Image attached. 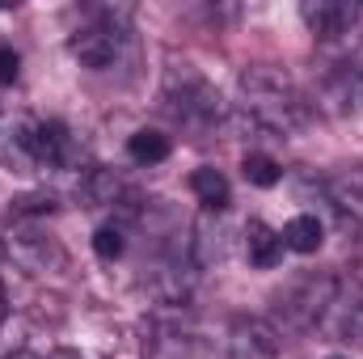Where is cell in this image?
Listing matches in <instances>:
<instances>
[{
	"label": "cell",
	"instance_id": "1",
	"mask_svg": "<svg viewBox=\"0 0 363 359\" xmlns=\"http://www.w3.org/2000/svg\"><path fill=\"white\" fill-rule=\"evenodd\" d=\"M237 89H241L245 118H254L258 127H267L274 136H296L308 123V106H304L300 89L279 68H267V64L245 68L241 81H237Z\"/></svg>",
	"mask_w": 363,
	"mask_h": 359
},
{
	"label": "cell",
	"instance_id": "2",
	"mask_svg": "<svg viewBox=\"0 0 363 359\" xmlns=\"http://www.w3.org/2000/svg\"><path fill=\"white\" fill-rule=\"evenodd\" d=\"M161 93H165L169 114L182 118V123H190V127H211V123L224 118V97H220V89L199 68H190V64H169Z\"/></svg>",
	"mask_w": 363,
	"mask_h": 359
},
{
	"label": "cell",
	"instance_id": "3",
	"mask_svg": "<svg viewBox=\"0 0 363 359\" xmlns=\"http://www.w3.org/2000/svg\"><path fill=\"white\" fill-rule=\"evenodd\" d=\"M123 47H127V17L123 13H97V17H89L72 38H68V51L85 64V68H93V72H101V68H110L118 55H123Z\"/></svg>",
	"mask_w": 363,
	"mask_h": 359
},
{
	"label": "cell",
	"instance_id": "4",
	"mask_svg": "<svg viewBox=\"0 0 363 359\" xmlns=\"http://www.w3.org/2000/svg\"><path fill=\"white\" fill-rule=\"evenodd\" d=\"M334 300H338V279H330V275H304V279H296L279 296V317L291 330H308V326H317L334 309Z\"/></svg>",
	"mask_w": 363,
	"mask_h": 359
},
{
	"label": "cell",
	"instance_id": "5",
	"mask_svg": "<svg viewBox=\"0 0 363 359\" xmlns=\"http://www.w3.org/2000/svg\"><path fill=\"white\" fill-rule=\"evenodd\" d=\"M4 254H9L13 267L26 270V275H51V270L64 267L60 241H55L51 233H43V228H30V224L13 228V233L4 237Z\"/></svg>",
	"mask_w": 363,
	"mask_h": 359
},
{
	"label": "cell",
	"instance_id": "6",
	"mask_svg": "<svg viewBox=\"0 0 363 359\" xmlns=\"http://www.w3.org/2000/svg\"><path fill=\"white\" fill-rule=\"evenodd\" d=\"M34 127L30 114H0V161L17 174H34Z\"/></svg>",
	"mask_w": 363,
	"mask_h": 359
},
{
	"label": "cell",
	"instance_id": "7",
	"mask_svg": "<svg viewBox=\"0 0 363 359\" xmlns=\"http://www.w3.org/2000/svg\"><path fill=\"white\" fill-rule=\"evenodd\" d=\"M279 330L262 317H237L228 330V359H279Z\"/></svg>",
	"mask_w": 363,
	"mask_h": 359
},
{
	"label": "cell",
	"instance_id": "8",
	"mask_svg": "<svg viewBox=\"0 0 363 359\" xmlns=\"http://www.w3.org/2000/svg\"><path fill=\"white\" fill-rule=\"evenodd\" d=\"M300 17L317 38H342L359 21V4L355 0H304Z\"/></svg>",
	"mask_w": 363,
	"mask_h": 359
},
{
	"label": "cell",
	"instance_id": "9",
	"mask_svg": "<svg viewBox=\"0 0 363 359\" xmlns=\"http://www.w3.org/2000/svg\"><path fill=\"white\" fill-rule=\"evenodd\" d=\"M194 279H199V263H194V254L186 245V254L178 250V254H169L161 267L152 270V292L165 304H186L190 292H194Z\"/></svg>",
	"mask_w": 363,
	"mask_h": 359
},
{
	"label": "cell",
	"instance_id": "10",
	"mask_svg": "<svg viewBox=\"0 0 363 359\" xmlns=\"http://www.w3.org/2000/svg\"><path fill=\"white\" fill-rule=\"evenodd\" d=\"M283 237L274 233V228H267L262 220H250V228H245V254H250V263L262 270H271L283 263Z\"/></svg>",
	"mask_w": 363,
	"mask_h": 359
},
{
	"label": "cell",
	"instance_id": "11",
	"mask_svg": "<svg viewBox=\"0 0 363 359\" xmlns=\"http://www.w3.org/2000/svg\"><path fill=\"white\" fill-rule=\"evenodd\" d=\"M283 245L291 250V254H317L321 250V241H325V228H321V220L317 216H308V211H300V216H291L287 224H283Z\"/></svg>",
	"mask_w": 363,
	"mask_h": 359
},
{
	"label": "cell",
	"instance_id": "12",
	"mask_svg": "<svg viewBox=\"0 0 363 359\" xmlns=\"http://www.w3.org/2000/svg\"><path fill=\"white\" fill-rule=\"evenodd\" d=\"M190 190H194V199H199L207 211H224L228 199H233L228 178H224L220 170H211V165H199V170L190 174Z\"/></svg>",
	"mask_w": 363,
	"mask_h": 359
},
{
	"label": "cell",
	"instance_id": "13",
	"mask_svg": "<svg viewBox=\"0 0 363 359\" xmlns=\"http://www.w3.org/2000/svg\"><path fill=\"white\" fill-rule=\"evenodd\" d=\"M127 157H131L135 165H161V161L169 157V136H161V131H152V127H140V131L127 140Z\"/></svg>",
	"mask_w": 363,
	"mask_h": 359
},
{
	"label": "cell",
	"instance_id": "14",
	"mask_svg": "<svg viewBox=\"0 0 363 359\" xmlns=\"http://www.w3.org/2000/svg\"><path fill=\"white\" fill-rule=\"evenodd\" d=\"M118 194H123V182L114 178L110 170H89L85 182H81L85 207H110V203H118Z\"/></svg>",
	"mask_w": 363,
	"mask_h": 359
},
{
	"label": "cell",
	"instance_id": "15",
	"mask_svg": "<svg viewBox=\"0 0 363 359\" xmlns=\"http://www.w3.org/2000/svg\"><path fill=\"white\" fill-rule=\"evenodd\" d=\"M334 330L342 334V338H351V343H359L363 347V292H355L351 300H334Z\"/></svg>",
	"mask_w": 363,
	"mask_h": 359
},
{
	"label": "cell",
	"instance_id": "16",
	"mask_svg": "<svg viewBox=\"0 0 363 359\" xmlns=\"http://www.w3.org/2000/svg\"><path fill=\"white\" fill-rule=\"evenodd\" d=\"M330 199H334V207L342 216L363 224V178H334L330 182Z\"/></svg>",
	"mask_w": 363,
	"mask_h": 359
},
{
	"label": "cell",
	"instance_id": "17",
	"mask_svg": "<svg viewBox=\"0 0 363 359\" xmlns=\"http://www.w3.org/2000/svg\"><path fill=\"white\" fill-rule=\"evenodd\" d=\"M241 174H245V182H250V186H262V190L283 178L279 161H274V157H267V153H250V157L241 161Z\"/></svg>",
	"mask_w": 363,
	"mask_h": 359
},
{
	"label": "cell",
	"instance_id": "18",
	"mask_svg": "<svg viewBox=\"0 0 363 359\" xmlns=\"http://www.w3.org/2000/svg\"><path fill=\"white\" fill-rule=\"evenodd\" d=\"M123 250H127V241H123V228H118V224H101V228L93 233V254H97L101 263L123 258Z\"/></svg>",
	"mask_w": 363,
	"mask_h": 359
},
{
	"label": "cell",
	"instance_id": "19",
	"mask_svg": "<svg viewBox=\"0 0 363 359\" xmlns=\"http://www.w3.org/2000/svg\"><path fill=\"white\" fill-rule=\"evenodd\" d=\"M17 72H21L17 51H13V47H0V85H13V81H17Z\"/></svg>",
	"mask_w": 363,
	"mask_h": 359
},
{
	"label": "cell",
	"instance_id": "20",
	"mask_svg": "<svg viewBox=\"0 0 363 359\" xmlns=\"http://www.w3.org/2000/svg\"><path fill=\"white\" fill-rule=\"evenodd\" d=\"M43 359H85L81 351H72V347H55V351H47Z\"/></svg>",
	"mask_w": 363,
	"mask_h": 359
},
{
	"label": "cell",
	"instance_id": "21",
	"mask_svg": "<svg viewBox=\"0 0 363 359\" xmlns=\"http://www.w3.org/2000/svg\"><path fill=\"white\" fill-rule=\"evenodd\" d=\"M4 313H9V309H4V287H0V326H4Z\"/></svg>",
	"mask_w": 363,
	"mask_h": 359
},
{
	"label": "cell",
	"instance_id": "22",
	"mask_svg": "<svg viewBox=\"0 0 363 359\" xmlns=\"http://www.w3.org/2000/svg\"><path fill=\"white\" fill-rule=\"evenodd\" d=\"M325 359H347V355H325Z\"/></svg>",
	"mask_w": 363,
	"mask_h": 359
}]
</instances>
